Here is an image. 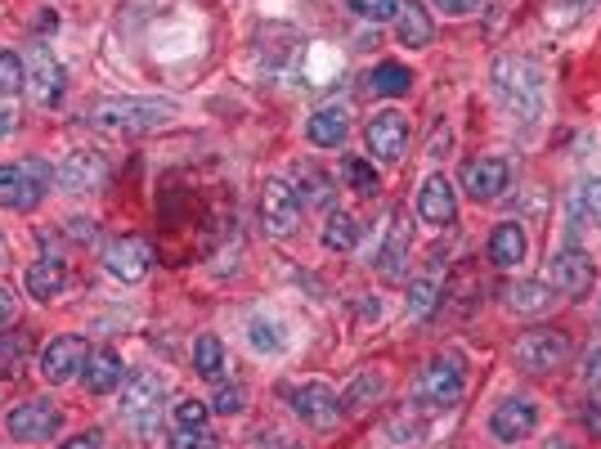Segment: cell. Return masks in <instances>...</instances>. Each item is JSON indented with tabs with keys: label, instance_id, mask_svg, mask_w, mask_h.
I'll return each mask as SVG.
<instances>
[{
	"label": "cell",
	"instance_id": "cell-1",
	"mask_svg": "<svg viewBox=\"0 0 601 449\" xmlns=\"http://www.w3.org/2000/svg\"><path fill=\"white\" fill-rule=\"evenodd\" d=\"M180 108L170 99H131V95H108L91 108V121L108 135H144V131H157L166 127L170 117Z\"/></svg>",
	"mask_w": 601,
	"mask_h": 449
},
{
	"label": "cell",
	"instance_id": "cell-2",
	"mask_svg": "<svg viewBox=\"0 0 601 449\" xmlns=\"http://www.w3.org/2000/svg\"><path fill=\"white\" fill-rule=\"evenodd\" d=\"M494 91L521 121H534L543 113V72L526 55H498L494 59Z\"/></svg>",
	"mask_w": 601,
	"mask_h": 449
},
{
	"label": "cell",
	"instance_id": "cell-3",
	"mask_svg": "<svg viewBox=\"0 0 601 449\" xmlns=\"http://www.w3.org/2000/svg\"><path fill=\"white\" fill-rule=\"evenodd\" d=\"M462 391H467V364H462V355H453V351L436 355V359L417 374V382H413V400H417V410H426V414L453 410V404L462 400Z\"/></svg>",
	"mask_w": 601,
	"mask_h": 449
},
{
	"label": "cell",
	"instance_id": "cell-4",
	"mask_svg": "<svg viewBox=\"0 0 601 449\" xmlns=\"http://www.w3.org/2000/svg\"><path fill=\"white\" fill-rule=\"evenodd\" d=\"M50 167L40 157H23V162H5L0 167V212H32L50 189Z\"/></svg>",
	"mask_w": 601,
	"mask_h": 449
},
{
	"label": "cell",
	"instance_id": "cell-5",
	"mask_svg": "<svg viewBox=\"0 0 601 449\" xmlns=\"http://www.w3.org/2000/svg\"><path fill=\"white\" fill-rule=\"evenodd\" d=\"M162 400H166V378L153 374V369H135L121 382V418L131 427H140V432H153Z\"/></svg>",
	"mask_w": 601,
	"mask_h": 449
},
{
	"label": "cell",
	"instance_id": "cell-6",
	"mask_svg": "<svg viewBox=\"0 0 601 449\" xmlns=\"http://www.w3.org/2000/svg\"><path fill=\"white\" fill-rule=\"evenodd\" d=\"M570 333H562V329H530V333H521V342H517V364L526 374H552V369H562V364L570 359Z\"/></svg>",
	"mask_w": 601,
	"mask_h": 449
},
{
	"label": "cell",
	"instance_id": "cell-7",
	"mask_svg": "<svg viewBox=\"0 0 601 449\" xmlns=\"http://www.w3.org/2000/svg\"><path fill=\"white\" fill-rule=\"evenodd\" d=\"M283 395L292 404V414L306 427H315V432H332L337 418H341V400H337V391L328 382H300V387H287Z\"/></svg>",
	"mask_w": 601,
	"mask_h": 449
},
{
	"label": "cell",
	"instance_id": "cell-8",
	"mask_svg": "<svg viewBox=\"0 0 601 449\" xmlns=\"http://www.w3.org/2000/svg\"><path fill=\"white\" fill-rule=\"evenodd\" d=\"M547 288L552 293H562V297H588L592 293V283H597V265H592V257L588 252H579V248H566V252H556V257H547Z\"/></svg>",
	"mask_w": 601,
	"mask_h": 449
},
{
	"label": "cell",
	"instance_id": "cell-9",
	"mask_svg": "<svg viewBox=\"0 0 601 449\" xmlns=\"http://www.w3.org/2000/svg\"><path fill=\"white\" fill-rule=\"evenodd\" d=\"M364 140H368V153L377 162H400L409 153V117L400 108H381L368 117L364 127Z\"/></svg>",
	"mask_w": 601,
	"mask_h": 449
},
{
	"label": "cell",
	"instance_id": "cell-10",
	"mask_svg": "<svg viewBox=\"0 0 601 449\" xmlns=\"http://www.w3.org/2000/svg\"><path fill=\"white\" fill-rule=\"evenodd\" d=\"M63 427V410L50 400H23L5 414V432L14 440H50Z\"/></svg>",
	"mask_w": 601,
	"mask_h": 449
},
{
	"label": "cell",
	"instance_id": "cell-11",
	"mask_svg": "<svg viewBox=\"0 0 601 449\" xmlns=\"http://www.w3.org/2000/svg\"><path fill=\"white\" fill-rule=\"evenodd\" d=\"M261 225L270 229V234H279V238H287L296 225H300V198H296V189L287 185V180H279V176H270L266 185H261Z\"/></svg>",
	"mask_w": 601,
	"mask_h": 449
},
{
	"label": "cell",
	"instance_id": "cell-12",
	"mask_svg": "<svg viewBox=\"0 0 601 449\" xmlns=\"http://www.w3.org/2000/svg\"><path fill=\"white\" fill-rule=\"evenodd\" d=\"M85 359H91V351H85V342L76 333L50 338L46 351H40V378H46L50 387H63L85 369Z\"/></svg>",
	"mask_w": 601,
	"mask_h": 449
},
{
	"label": "cell",
	"instance_id": "cell-13",
	"mask_svg": "<svg viewBox=\"0 0 601 449\" xmlns=\"http://www.w3.org/2000/svg\"><path fill=\"white\" fill-rule=\"evenodd\" d=\"M104 265L121 283H140L149 274V265H153V243L140 238V234H121V238H113L104 248Z\"/></svg>",
	"mask_w": 601,
	"mask_h": 449
},
{
	"label": "cell",
	"instance_id": "cell-14",
	"mask_svg": "<svg viewBox=\"0 0 601 449\" xmlns=\"http://www.w3.org/2000/svg\"><path fill=\"white\" fill-rule=\"evenodd\" d=\"M534 427H539V410H534L530 395H507L490 414V436L503 445H517V440L534 436Z\"/></svg>",
	"mask_w": 601,
	"mask_h": 449
},
{
	"label": "cell",
	"instance_id": "cell-15",
	"mask_svg": "<svg viewBox=\"0 0 601 449\" xmlns=\"http://www.w3.org/2000/svg\"><path fill=\"white\" fill-rule=\"evenodd\" d=\"M458 180L476 202H494L511 185V167H507V157H471V162H462Z\"/></svg>",
	"mask_w": 601,
	"mask_h": 449
},
{
	"label": "cell",
	"instance_id": "cell-16",
	"mask_svg": "<svg viewBox=\"0 0 601 449\" xmlns=\"http://www.w3.org/2000/svg\"><path fill=\"white\" fill-rule=\"evenodd\" d=\"M63 91H68L63 63H59L46 46H36V50H32V72H27V95H32V104H36V108H50V104L63 99Z\"/></svg>",
	"mask_w": 601,
	"mask_h": 449
},
{
	"label": "cell",
	"instance_id": "cell-17",
	"mask_svg": "<svg viewBox=\"0 0 601 449\" xmlns=\"http://www.w3.org/2000/svg\"><path fill=\"white\" fill-rule=\"evenodd\" d=\"M417 216L426 225H436V229L453 225L458 221V189L445 176H426L422 189H417Z\"/></svg>",
	"mask_w": 601,
	"mask_h": 449
},
{
	"label": "cell",
	"instance_id": "cell-18",
	"mask_svg": "<svg viewBox=\"0 0 601 449\" xmlns=\"http://www.w3.org/2000/svg\"><path fill=\"white\" fill-rule=\"evenodd\" d=\"M55 180H59L68 193H91V189L104 185V157L91 153V149H76V153H68L59 167H55Z\"/></svg>",
	"mask_w": 601,
	"mask_h": 449
},
{
	"label": "cell",
	"instance_id": "cell-19",
	"mask_svg": "<svg viewBox=\"0 0 601 449\" xmlns=\"http://www.w3.org/2000/svg\"><path fill=\"white\" fill-rule=\"evenodd\" d=\"M526 252H530V238H526V229L517 221L494 225V234H490V261L498 270H517L526 261Z\"/></svg>",
	"mask_w": 601,
	"mask_h": 449
},
{
	"label": "cell",
	"instance_id": "cell-20",
	"mask_svg": "<svg viewBox=\"0 0 601 449\" xmlns=\"http://www.w3.org/2000/svg\"><path fill=\"white\" fill-rule=\"evenodd\" d=\"M396 36H400V46H409V50H426V46H432L436 23H432V14H426L422 0H404V5H400Z\"/></svg>",
	"mask_w": 601,
	"mask_h": 449
},
{
	"label": "cell",
	"instance_id": "cell-21",
	"mask_svg": "<svg viewBox=\"0 0 601 449\" xmlns=\"http://www.w3.org/2000/svg\"><path fill=\"white\" fill-rule=\"evenodd\" d=\"M63 288H68V265L59 257H40L27 265V293L36 302H55L63 297Z\"/></svg>",
	"mask_w": 601,
	"mask_h": 449
},
{
	"label": "cell",
	"instance_id": "cell-22",
	"mask_svg": "<svg viewBox=\"0 0 601 449\" xmlns=\"http://www.w3.org/2000/svg\"><path fill=\"white\" fill-rule=\"evenodd\" d=\"M81 378H85V391H91V395L117 391V387H121V359H117V351H91Z\"/></svg>",
	"mask_w": 601,
	"mask_h": 449
},
{
	"label": "cell",
	"instance_id": "cell-23",
	"mask_svg": "<svg viewBox=\"0 0 601 449\" xmlns=\"http://www.w3.org/2000/svg\"><path fill=\"white\" fill-rule=\"evenodd\" d=\"M225 369H229V359H225V342L216 338V333H202L198 342H193V374L202 378V382H225Z\"/></svg>",
	"mask_w": 601,
	"mask_h": 449
},
{
	"label": "cell",
	"instance_id": "cell-24",
	"mask_svg": "<svg viewBox=\"0 0 601 449\" xmlns=\"http://www.w3.org/2000/svg\"><path fill=\"white\" fill-rule=\"evenodd\" d=\"M566 212H570V225H601V176H588L570 189V202H566Z\"/></svg>",
	"mask_w": 601,
	"mask_h": 449
},
{
	"label": "cell",
	"instance_id": "cell-25",
	"mask_svg": "<svg viewBox=\"0 0 601 449\" xmlns=\"http://www.w3.org/2000/svg\"><path fill=\"white\" fill-rule=\"evenodd\" d=\"M306 135H310L315 149H337L341 140L351 135V121H346V113H341V108H319L306 121Z\"/></svg>",
	"mask_w": 601,
	"mask_h": 449
},
{
	"label": "cell",
	"instance_id": "cell-26",
	"mask_svg": "<svg viewBox=\"0 0 601 449\" xmlns=\"http://www.w3.org/2000/svg\"><path fill=\"white\" fill-rule=\"evenodd\" d=\"M507 310H517V315H543L552 306V288L539 279H526V283H511V288L503 293Z\"/></svg>",
	"mask_w": 601,
	"mask_h": 449
},
{
	"label": "cell",
	"instance_id": "cell-27",
	"mask_svg": "<svg viewBox=\"0 0 601 449\" xmlns=\"http://www.w3.org/2000/svg\"><path fill=\"white\" fill-rule=\"evenodd\" d=\"M409 86H413V72L404 63H377L368 72V91L381 99H400V95H409Z\"/></svg>",
	"mask_w": 601,
	"mask_h": 449
},
{
	"label": "cell",
	"instance_id": "cell-28",
	"mask_svg": "<svg viewBox=\"0 0 601 449\" xmlns=\"http://www.w3.org/2000/svg\"><path fill=\"white\" fill-rule=\"evenodd\" d=\"M381 391H386V378H381L377 369H364V374L346 387V395H341V410H346V414H360V410H368L373 400H381Z\"/></svg>",
	"mask_w": 601,
	"mask_h": 449
},
{
	"label": "cell",
	"instance_id": "cell-29",
	"mask_svg": "<svg viewBox=\"0 0 601 449\" xmlns=\"http://www.w3.org/2000/svg\"><path fill=\"white\" fill-rule=\"evenodd\" d=\"M355 243H360V225L351 212H328L323 221V248L328 252H355Z\"/></svg>",
	"mask_w": 601,
	"mask_h": 449
},
{
	"label": "cell",
	"instance_id": "cell-30",
	"mask_svg": "<svg viewBox=\"0 0 601 449\" xmlns=\"http://www.w3.org/2000/svg\"><path fill=\"white\" fill-rule=\"evenodd\" d=\"M32 359V333H10L0 338V382L5 378H19Z\"/></svg>",
	"mask_w": 601,
	"mask_h": 449
},
{
	"label": "cell",
	"instance_id": "cell-31",
	"mask_svg": "<svg viewBox=\"0 0 601 449\" xmlns=\"http://www.w3.org/2000/svg\"><path fill=\"white\" fill-rule=\"evenodd\" d=\"M247 342H251V351H256V355H279V351L287 346L283 329H279L274 319H266V315H256V319L247 323Z\"/></svg>",
	"mask_w": 601,
	"mask_h": 449
},
{
	"label": "cell",
	"instance_id": "cell-32",
	"mask_svg": "<svg viewBox=\"0 0 601 449\" xmlns=\"http://www.w3.org/2000/svg\"><path fill=\"white\" fill-rule=\"evenodd\" d=\"M341 176H346V185H351L360 198H377V193H381V176L373 172L368 157H346V162H341Z\"/></svg>",
	"mask_w": 601,
	"mask_h": 449
},
{
	"label": "cell",
	"instance_id": "cell-33",
	"mask_svg": "<svg viewBox=\"0 0 601 449\" xmlns=\"http://www.w3.org/2000/svg\"><path fill=\"white\" fill-rule=\"evenodd\" d=\"M404 252H409V238H404V221H396V229H391V238H386V248H381V257H377V270L386 274V279H404Z\"/></svg>",
	"mask_w": 601,
	"mask_h": 449
},
{
	"label": "cell",
	"instance_id": "cell-34",
	"mask_svg": "<svg viewBox=\"0 0 601 449\" xmlns=\"http://www.w3.org/2000/svg\"><path fill=\"white\" fill-rule=\"evenodd\" d=\"M436 302H440V288H436L432 279H413V283H409V297H404V306H409V315H413V319L432 315V310H436Z\"/></svg>",
	"mask_w": 601,
	"mask_h": 449
},
{
	"label": "cell",
	"instance_id": "cell-35",
	"mask_svg": "<svg viewBox=\"0 0 601 449\" xmlns=\"http://www.w3.org/2000/svg\"><path fill=\"white\" fill-rule=\"evenodd\" d=\"M27 91V68L14 50H0V95H19Z\"/></svg>",
	"mask_w": 601,
	"mask_h": 449
},
{
	"label": "cell",
	"instance_id": "cell-36",
	"mask_svg": "<svg viewBox=\"0 0 601 449\" xmlns=\"http://www.w3.org/2000/svg\"><path fill=\"white\" fill-rule=\"evenodd\" d=\"M346 5H351L360 19H368V23H391V19L400 14L404 0H346Z\"/></svg>",
	"mask_w": 601,
	"mask_h": 449
},
{
	"label": "cell",
	"instance_id": "cell-37",
	"mask_svg": "<svg viewBox=\"0 0 601 449\" xmlns=\"http://www.w3.org/2000/svg\"><path fill=\"white\" fill-rule=\"evenodd\" d=\"M207 418H211V404L207 400H180L176 404V427H207Z\"/></svg>",
	"mask_w": 601,
	"mask_h": 449
},
{
	"label": "cell",
	"instance_id": "cell-38",
	"mask_svg": "<svg viewBox=\"0 0 601 449\" xmlns=\"http://www.w3.org/2000/svg\"><path fill=\"white\" fill-rule=\"evenodd\" d=\"M243 400H247V391L238 387V382H221V391H216V400H211V410L216 414H243Z\"/></svg>",
	"mask_w": 601,
	"mask_h": 449
},
{
	"label": "cell",
	"instance_id": "cell-39",
	"mask_svg": "<svg viewBox=\"0 0 601 449\" xmlns=\"http://www.w3.org/2000/svg\"><path fill=\"white\" fill-rule=\"evenodd\" d=\"M170 449H221V445L207 427H180L176 440H170Z\"/></svg>",
	"mask_w": 601,
	"mask_h": 449
},
{
	"label": "cell",
	"instance_id": "cell-40",
	"mask_svg": "<svg viewBox=\"0 0 601 449\" xmlns=\"http://www.w3.org/2000/svg\"><path fill=\"white\" fill-rule=\"evenodd\" d=\"M300 180H306V198H300V208H306V202H328V176H319L315 167H300Z\"/></svg>",
	"mask_w": 601,
	"mask_h": 449
},
{
	"label": "cell",
	"instance_id": "cell-41",
	"mask_svg": "<svg viewBox=\"0 0 601 449\" xmlns=\"http://www.w3.org/2000/svg\"><path fill=\"white\" fill-rule=\"evenodd\" d=\"M579 423L588 427V436L601 440V400H588V404H584V410H579Z\"/></svg>",
	"mask_w": 601,
	"mask_h": 449
},
{
	"label": "cell",
	"instance_id": "cell-42",
	"mask_svg": "<svg viewBox=\"0 0 601 449\" xmlns=\"http://www.w3.org/2000/svg\"><path fill=\"white\" fill-rule=\"evenodd\" d=\"M99 440H104V436H99V432L91 427V432H81V436H72V440H63L59 449H99Z\"/></svg>",
	"mask_w": 601,
	"mask_h": 449
},
{
	"label": "cell",
	"instance_id": "cell-43",
	"mask_svg": "<svg viewBox=\"0 0 601 449\" xmlns=\"http://www.w3.org/2000/svg\"><path fill=\"white\" fill-rule=\"evenodd\" d=\"M256 440H261V445H256V449H300V440H287V436H279V432H261V436H256Z\"/></svg>",
	"mask_w": 601,
	"mask_h": 449
},
{
	"label": "cell",
	"instance_id": "cell-44",
	"mask_svg": "<svg viewBox=\"0 0 601 449\" xmlns=\"http://www.w3.org/2000/svg\"><path fill=\"white\" fill-rule=\"evenodd\" d=\"M68 234H72L76 243H95V221H81V216H76V221H68Z\"/></svg>",
	"mask_w": 601,
	"mask_h": 449
},
{
	"label": "cell",
	"instance_id": "cell-45",
	"mask_svg": "<svg viewBox=\"0 0 601 449\" xmlns=\"http://www.w3.org/2000/svg\"><path fill=\"white\" fill-rule=\"evenodd\" d=\"M436 5L445 10V14H453V19H462V14H471L481 5V0H436Z\"/></svg>",
	"mask_w": 601,
	"mask_h": 449
},
{
	"label": "cell",
	"instance_id": "cell-46",
	"mask_svg": "<svg viewBox=\"0 0 601 449\" xmlns=\"http://www.w3.org/2000/svg\"><path fill=\"white\" fill-rule=\"evenodd\" d=\"M14 323V293L0 288V329H10Z\"/></svg>",
	"mask_w": 601,
	"mask_h": 449
},
{
	"label": "cell",
	"instance_id": "cell-47",
	"mask_svg": "<svg viewBox=\"0 0 601 449\" xmlns=\"http://www.w3.org/2000/svg\"><path fill=\"white\" fill-rule=\"evenodd\" d=\"M584 378H588V382H601V351H592V355L584 359Z\"/></svg>",
	"mask_w": 601,
	"mask_h": 449
},
{
	"label": "cell",
	"instance_id": "cell-48",
	"mask_svg": "<svg viewBox=\"0 0 601 449\" xmlns=\"http://www.w3.org/2000/svg\"><path fill=\"white\" fill-rule=\"evenodd\" d=\"M55 27H59V14H50V10L36 14V32H55Z\"/></svg>",
	"mask_w": 601,
	"mask_h": 449
},
{
	"label": "cell",
	"instance_id": "cell-49",
	"mask_svg": "<svg viewBox=\"0 0 601 449\" xmlns=\"http://www.w3.org/2000/svg\"><path fill=\"white\" fill-rule=\"evenodd\" d=\"M360 315H364V319H377V315H381V306H377V297H373V302H364V306H360Z\"/></svg>",
	"mask_w": 601,
	"mask_h": 449
},
{
	"label": "cell",
	"instance_id": "cell-50",
	"mask_svg": "<svg viewBox=\"0 0 601 449\" xmlns=\"http://www.w3.org/2000/svg\"><path fill=\"white\" fill-rule=\"evenodd\" d=\"M10 127H14V117H10L5 108H0V140H5V135H10Z\"/></svg>",
	"mask_w": 601,
	"mask_h": 449
},
{
	"label": "cell",
	"instance_id": "cell-51",
	"mask_svg": "<svg viewBox=\"0 0 601 449\" xmlns=\"http://www.w3.org/2000/svg\"><path fill=\"white\" fill-rule=\"evenodd\" d=\"M566 5H570V10H584V5H592V0H566Z\"/></svg>",
	"mask_w": 601,
	"mask_h": 449
}]
</instances>
